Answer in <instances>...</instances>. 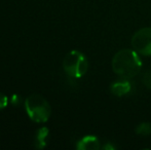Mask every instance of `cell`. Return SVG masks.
Returning a JSON list of instances; mask_svg holds the SVG:
<instances>
[{"mask_svg": "<svg viewBox=\"0 0 151 150\" xmlns=\"http://www.w3.org/2000/svg\"><path fill=\"white\" fill-rule=\"evenodd\" d=\"M142 61L135 50H121L112 59V69L120 77L129 79L139 74Z\"/></svg>", "mask_w": 151, "mask_h": 150, "instance_id": "obj_1", "label": "cell"}, {"mask_svg": "<svg viewBox=\"0 0 151 150\" xmlns=\"http://www.w3.org/2000/svg\"><path fill=\"white\" fill-rule=\"evenodd\" d=\"M25 108L27 114L33 121L43 123L48 120L52 113L50 105L42 96L33 94L25 100Z\"/></svg>", "mask_w": 151, "mask_h": 150, "instance_id": "obj_2", "label": "cell"}, {"mask_svg": "<svg viewBox=\"0 0 151 150\" xmlns=\"http://www.w3.org/2000/svg\"><path fill=\"white\" fill-rule=\"evenodd\" d=\"M63 68L69 76L80 78L88 71V63L83 54L78 50H71L64 58Z\"/></svg>", "mask_w": 151, "mask_h": 150, "instance_id": "obj_3", "label": "cell"}, {"mask_svg": "<svg viewBox=\"0 0 151 150\" xmlns=\"http://www.w3.org/2000/svg\"><path fill=\"white\" fill-rule=\"evenodd\" d=\"M134 50L143 56H151V28H142L138 30L132 38Z\"/></svg>", "mask_w": 151, "mask_h": 150, "instance_id": "obj_4", "label": "cell"}, {"mask_svg": "<svg viewBox=\"0 0 151 150\" xmlns=\"http://www.w3.org/2000/svg\"><path fill=\"white\" fill-rule=\"evenodd\" d=\"M76 147L79 150H97L101 147V145L96 137L86 136L81 140L78 141Z\"/></svg>", "mask_w": 151, "mask_h": 150, "instance_id": "obj_5", "label": "cell"}, {"mask_svg": "<svg viewBox=\"0 0 151 150\" xmlns=\"http://www.w3.org/2000/svg\"><path fill=\"white\" fill-rule=\"evenodd\" d=\"M132 90L131 83H129L127 80H119V81H116L114 83H112L110 90L111 93L116 97H122L124 95L129 94Z\"/></svg>", "mask_w": 151, "mask_h": 150, "instance_id": "obj_6", "label": "cell"}, {"mask_svg": "<svg viewBox=\"0 0 151 150\" xmlns=\"http://www.w3.org/2000/svg\"><path fill=\"white\" fill-rule=\"evenodd\" d=\"M48 128L45 126H42L39 130H37L36 135L34 137V146L37 149H43L46 146V138L48 136Z\"/></svg>", "mask_w": 151, "mask_h": 150, "instance_id": "obj_7", "label": "cell"}, {"mask_svg": "<svg viewBox=\"0 0 151 150\" xmlns=\"http://www.w3.org/2000/svg\"><path fill=\"white\" fill-rule=\"evenodd\" d=\"M136 134L139 136H148L151 134V123L142 122L136 128Z\"/></svg>", "mask_w": 151, "mask_h": 150, "instance_id": "obj_8", "label": "cell"}, {"mask_svg": "<svg viewBox=\"0 0 151 150\" xmlns=\"http://www.w3.org/2000/svg\"><path fill=\"white\" fill-rule=\"evenodd\" d=\"M142 81H143L144 85L148 88H151V70L146 71L142 76Z\"/></svg>", "mask_w": 151, "mask_h": 150, "instance_id": "obj_9", "label": "cell"}, {"mask_svg": "<svg viewBox=\"0 0 151 150\" xmlns=\"http://www.w3.org/2000/svg\"><path fill=\"white\" fill-rule=\"evenodd\" d=\"M8 104V98L4 94L0 93V110L5 108Z\"/></svg>", "mask_w": 151, "mask_h": 150, "instance_id": "obj_10", "label": "cell"}, {"mask_svg": "<svg viewBox=\"0 0 151 150\" xmlns=\"http://www.w3.org/2000/svg\"><path fill=\"white\" fill-rule=\"evenodd\" d=\"M103 148L104 149H114V147H112L111 145L107 144V145H105V146H103Z\"/></svg>", "mask_w": 151, "mask_h": 150, "instance_id": "obj_11", "label": "cell"}]
</instances>
